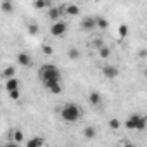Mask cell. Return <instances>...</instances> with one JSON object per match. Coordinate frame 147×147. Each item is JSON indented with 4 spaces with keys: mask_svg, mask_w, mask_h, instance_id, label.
Masks as SVG:
<instances>
[{
    "mask_svg": "<svg viewBox=\"0 0 147 147\" xmlns=\"http://www.w3.org/2000/svg\"><path fill=\"white\" fill-rule=\"evenodd\" d=\"M102 75H104L106 78H109V80H114V78L119 75V69H118L116 66H113V64H106V66L102 67Z\"/></svg>",
    "mask_w": 147,
    "mask_h": 147,
    "instance_id": "cell-5",
    "label": "cell"
},
{
    "mask_svg": "<svg viewBox=\"0 0 147 147\" xmlns=\"http://www.w3.org/2000/svg\"><path fill=\"white\" fill-rule=\"evenodd\" d=\"M18 64H21L23 67L31 66V57H30V54H26V52H19V54H18Z\"/></svg>",
    "mask_w": 147,
    "mask_h": 147,
    "instance_id": "cell-8",
    "label": "cell"
},
{
    "mask_svg": "<svg viewBox=\"0 0 147 147\" xmlns=\"http://www.w3.org/2000/svg\"><path fill=\"white\" fill-rule=\"evenodd\" d=\"M109 55H111V49L106 47V45H102V47L99 49V57H100V59H107Z\"/></svg>",
    "mask_w": 147,
    "mask_h": 147,
    "instance_id": "cell-19",
    "label": "cell"
},
{
    "mask_svg": "<svg viewBox=\"0 0 147 147\" xmlns=\"http://www.w3.org/2000/svg\"><path fill=\"white\" fill-rule=\"evenodd\" d=\"M47 90H49L50 94H61V92H62V85H61V83H55V85L49 87Z\"/></svg>",
    "mask_w": 147,
    "mask_h": 147,
    "instance_id": "cell-22",
    "label": "cell"
},
{
    "mask_svg": "<svg viewBox=\"0 0 147 147\" xmlns=\"http://www.w3.org/2000/svg\"><path fill=\"white\" fill-rule=\"evenodd\" d=\"M33 7H35L36 11H40V9H49V7H50V2H45V0H36V2H33Z\"/></svg>",
    "mask_w": 147,
    "mask_h": 147,
    "instance_id": "cell-18",
    "label": "cell"
},
{
    "mask_svg": "<svg viewBox=\"0 0 147 147\" xmlns=\"http://www.w3.org/2000/svg\"><path fill=\"white\" fill-rule=\"evenodd\" d=\"M88 102H90L92 106H99V104H100V94H99V92H90Z\"/></svg>",
    "mask_w": 147,
    "mask_h": 147,
    "instance_id": "cell-16",
    "label": "cell"
},
{
    "mask_svg": "<svg viewBox=\"0 0 147 147\" xmlns=\"http://www.w3.org/2000/svg\"><path fill=\"white\" fill-rule=\"evenodd\" d=\"M145 123H147L145 116H140V114H131V116L125 121V126H126L128 130H138V131H142V130L145 128Z\"/></svg>",
    "mask_w": 147,
    "mask_h": 147,
    "instance_id": "cell-3",
    "label": "cell"
},
{
    "mask_svg": "<svg viewBox=\"0 0 147 147\" xmlns=\"http://www.w3.org/2000/svg\"><path fill=\"white\" fill-rule=\"evenodd\" d=\"M0 9H2V12H4V14H11V12L14 11V4H12V2H9V0H4V2L0 4Z\"/></svg>",
    "mask_w": 147,
    "mask_h": 147,
    "instance_id": "cell-13",
    "label": "cell"
},
{
    "mask_svg": "<svg viewBox=\"0 0 147 147\" xmlns=\"http://www.w3.org/2000/svg\"><path fill=\"white\" fill-rule=\"evenodd\" d=\"M119 126H121V121H119L118 118L109 119V128H111V130H119Z\"/></svg>",
    "mask_w": 147,
    "mask_h": 147,
    "instance_id": "cell-21",
    "label": "cell"
},
{
    "mask_svg": "<svg viewBox=\"0 0 147 147\" xmlns=\"http://www.w3.org/2000/svg\"><path fill=\"white\" fill-rule=\"evenodd\" d=\"M64 12H62V7H54V5H50L49 7V19H52V21H57L61 16H62Z\"/></svg>",
    "mask_w": 147,
    "mask_h": 147,
    "instance_id": "cell-6",
    "label": "cell"
},
{
    "mask_svg": "<svg viewBox=\"0 0 147 147\" xmlns=\"http://www.w3.org/2000/svg\"><path fill=\"white\" fill-rule=\"evenodd\" d=\"M94 45H95V47H99V49H100V47H102V45H104V43H102V40H100V38H97V40H94Z\"/></svg>",
    "mask_w": 147,
    "mask_h": 147,
    "instance_id": "cell-27",
    "label": "cell"
},
{
    "mask_svg": "<svg viewBox=\"0 0 147 147\" xmlns=\"http://www.w3.org/2000/svg\"><path fill=\"white\" fill-rule=\"evenodd\" d=\"M5 147H21V145H19V144H16V142H12V140H11V142H7V144H5Z\"/></svg>",
    "mask_w": 147,
    "mask_h": 147,
    "instance_id": "cell-28",
    "label": "cell"
},
{
    "mask_svg": "<svg viewBox=\"0 0 147 147\" xmlns=\"http://www.w3.org/2000/svg\"><path fill=\"white\" fill-rule=\"evenodd\" d=\"M42 50H43V54H45V55H52V54H54L52 45H43V47H42Z\"/></svg>",
    "mask_w": 147,
    "mask_h": 147,
    "instance_id": "cell-25",
    "label": "cell"
},
{
    "mask_svg": "<svg viewBox=\"0 0 147 147\" xmlns=\"http://www.w3.org/2000/svg\"><path fill=\"white\" fill-rule=\"evenodd\" d=\"M95 135H97V130L94 126H85V130H83V137L85 138L92 140V138H95Z\"/></svg>",
    "mask_w": 147,
    "mask_h": 147,
    "instance_id": "cell-15",
    "label": "cell"
},
{
    "mask_svg": "<svg viewBox=\"0 0 147 147\" xmlns=\"http://www.w3.org/2000/svg\"><path fill=\"white\" fill-rule=\"evenodd\" d=\"M66 31H67V23H64V21H55V23L50 26L52 36H64Z\"/></svg>",
    "mask_w": 147,
    "mask_h": 147,
    "instance_id": "cell-4",
    "label": "cell"
},
{
    "mask_svg": "<svg viewBox=\"0 0 147 147\" xmlns=\"http://www.w3.org/2000/svg\"><path fill=\"white\" fill-rule=\"evenodd\" d=\"M118 35H119V38H125V36L128 35V26H126V24H121V26L118 28Z\"/></svg>",
    "mask_w": 147,
    "mask_h": 147,
    "instance_id": "cell-23",
    "label": "cell"
},
{
    "mask_svg": "<svg viewBox=\"0 0 147 147\" xmlns=\"http://www.w3.org/2000/svg\"><path fill=\"white\" fill-rule=\"evenodd\" d=\"M26 147H43V137H33L26 142Z\"/></svg>",
    "mask_w": 147,
    "mask_h": 147,
    "instance_id": "cell-11",
    "label": "cell"
},
{
    "mask_svg": "<svg viewBox=\"0 0 147 147\" xmlns=\"http://www.w3.org/2000/svg\"><path fill=\"white\" fill-rule=\"evenodd\" d=\"M62 12L64 14H69V16H78L80 14V7L75 5V4H67V5L62 7Z\"/></svg>",
    "mask_w": 147,
    "mask_h": 147,
    "instance_id": "cell-9",
    "label": "cell"
},
{
    "mask_svg": "<svg viewBox=\"0 0 147 147\" xmlns=\"http://www.w3.org/2000/svg\"><path fill=\"white\" fill-rule=\"evenodd\" d=\"M123 147H135V145H133V144H130V142H126V144H125Z\"/></svg>",
    "mask_w": 147,
    "mask_h": 147,
    "instance_id": "cell-29",
    "label": "cell"
},
{
    "mask_svg": "<svg viewBox=\"0 0 147 147\" xmlns=\"http://www.w3.org/2000/svg\"><path fill=\"white\" fill-rule=\"evenodd\" d=\"M7 94H9V99L11 100H18L21 97V92L19 90H12V92H7Z\"/></svg>",
    "mask_w": 147,
    "mask_h": 147,
    "instance_id": "cell-24",
    "label": "cell"
},
{
    "mask_svg": "<svg viewBox=\"0 0 147 147\" xmlns=\"http://www.w3.org/2000/svg\"><path fill=\"white\" fill-rule=\"evenodd\" d=\"M14 75H16V67H14V66H9V67H5V69H4V73H2V76H4L5 80H11V78H14Z\"/></svg>",
    "mask_w": 147,
    "mask_h": 147,
    "instance_id": "cell-17",
    "label": "cell"
},
{
    "mask_svg": "<svg viewBox=\"0 0 147 147\" xmlns=\"http://www.w3.org/2000/svg\"><path fill=\"white\" fill-rule=\"evenodd\" d=\"M38 75H40L45 88H49V87H52L55 83H61V80H62L61 71H59V67L55 64H43L40 67V71H38Z\"/></svg>",
    "mask_w": 147,
    "mask_h": 147,
    "instance_id": "cell-1",
    "label": "cell"
},
{
    "mask_svg": "<svg viewBox=\"0 0 147 147\" xmlns=\"http://www.w3.org/2000/svg\"><path fill=\"white\" fill-rule=\"evenodd\" d=\"M82 28H83L85 31L95 30V18H92V16H87V18H83V21H82Z\"/></svg>",
    "mask_w": 147,
    "mask_h": 147,
    "instance_id": "cell-7",
    "label": "cell"
},
{
    "mask_svg": "<svg viewBox=\"0 0 147 147\" xmlns=\"http://www.w3.org/2000/svg\"><path fill=\"white\" fill-rule=\"evenodd\" d=\"M61 118L66 121V123H76L80 118H82V109L76 106V104H64L61 107Z\"/></svg>",
    "mask_w": 147,
    "mask_h": 147,
    "instance_id": "cell-2",
    "label": "cell"
},
{
    "mask_svg": "<svg viewBox=\"0 0 147 147\" xmlns=\"http://www.w3.org/2000/svg\"><path fill=\"white\" fill-rule=\"evenodd\" d=\"M11 138H12V142H16V144L21 145V142L24 140V133H23V130H14V131L11 133Z\"/></svg>",
    "mask_w": 147,
    "mask_h": 147,
    "instance_id": "cell-12",
    "label": "cell"
},
{
    "mask_svg": "<svg viewBox=\"0 0 147 147\" xmlns=\"http://www.w3.org/2000/svg\"><path fill=\"white\" fill-rule=\"evenodd\" d=\"M95 28L99 30H107L109 28V21L106 18H95Z\"/></svg>",
    "mask_w": 147,
    "mask_h": 147,
    "instance_id": "cell-14",
    "label": "cell"
},
{
    "mask_svg": "<svg viewBox=\"0 0 147 147\" xmlns=\"http://www.w3.org/2000/svg\"><path fill=\"white\" fill-rule=\"evenodd\" d=\"M5 90H7V92H12V90H19V80H18V78H11V80H5Z\"/></svg>",
    "mask_w": 147,
    "mask_h": 147,
    "instance_id": "cell-10",
    "label": "cell"
},
{
    "mask_svg": "<svg viewBox=\"0 0 147 147\" xmlns=\"http://www.w3.org/2000/svg\"><path fill=\"white\" fill-rule=\"evenodd\" d=\"M28 31H30V35H33V36H35V35H38V31H40V30H38V26H36V24H30V30H28Z\"/></svg>",
    "mask_w": 147,
    "mask_h": 147,
    "instance_id": "cell-26",
    "label": "cell"
},
{
    "mask_svg": "<svg viewBox=\"0 0 147 147\" xmlns=\"http://www.w3.org/2000/svg\"><path fill=\"white\" fill-rule=\"evenodd\" d=\"M67 57H69V59H73V61L78 59V57H80V50H78V49H75V47L69 49V50H67Z\"/></svg>",
    "mask_w": 147,
    "mask_h": 147,
    "instance_id": "cell-20",
    "label": "cell"
}]
</instances>
